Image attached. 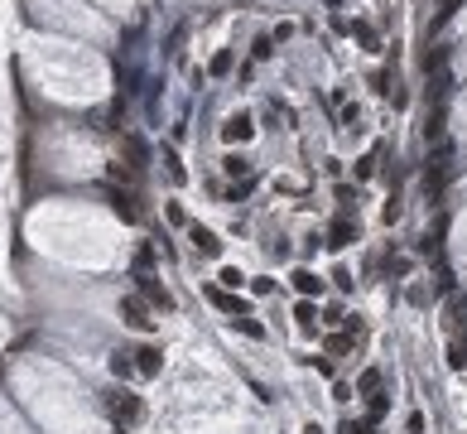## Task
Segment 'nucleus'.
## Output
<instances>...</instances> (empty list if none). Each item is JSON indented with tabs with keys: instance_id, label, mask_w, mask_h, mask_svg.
<instances>
[{
	"instance_id": "1",
	"label": "nucleus",
	"mask_w": 467,
	"mask_h": 434,
	"mask_svg": "<svg viewBox=\"0 0 467 434\" xmlns=\"http://www.w3.org/2000/svg\"><path fill=\"white\" fill-rule=\"evenodd\" d=\"M106 415H111L116 425H140V415H145V410H140V396H130V391L121 386V391H111V396H106Z\"/></svg>"
},
{
	"instance_id": "2",
	"label": "nucleus",
	"mask_w": 467,
	"mask_h": 434,
	"mask_svg": "<svg viewBox=\"0 0 467 434\" xmlns=\"http://www.w3.org/2000/svg\"><path fill=\"white\" fill-rule=\"evenodd\" d=\"M121 319L145 333V328L155 324V319H150V300H145V295H125V300H121Z\"/></svg>"
},
{
	"instance_id": "3",
	"label": "nucleus",
	"mask_w": 467,
	"mask_h": 434,
	"mask_svg": "<svg viewBox=\"0 0 467 434\" xmlns=\"http://www.w3.org/2000/svg\"><path fill=\"white\" fill-rule=\"evenodd\" d=\"M352 241H357V227H352L347 217H337V222L328 227V236H323V246H328V251H347Z\"/></svg>"
},
{
	"instance_id": "4",
	"label": "nucleus",
	"mask_w": 467,
	"mask_h": 434,
	"mask_svg": "<svg viewBox=\"0 0 467 434\" xmlns=\"http://www.w3.org/2000/svg\"><path fill=\"white\" fill-rule=\"evenodd\" d=\"M207 300H212L222 314H231V319H246V314H251V309H246V300H236V295H231V290H222V285H212V290H207Z\"/></svg>"
},
{
	"instance_id": "5",
	"label": "nucleus",
	"mask_w": 467,
	"mask_h": 434,
	"mask_svg": "<svg viewBox=\"0 0 467 434\" xmlns=\"http://www.w3.org/2000/svg\"><path fill=\"white\" fill-rule=\"evenodd\" d=\"M159 367H164V352H159V342H145V347H135V372H140V376H159Z\"/></svg>"
},
{
	"instance_id": "6",
	"label": "nucleus",
	"mask_w": 467,
	"mask_h": 434,
	"mask_svg": "<svg viewBox=\"0 0 467 434\" xmlns=\"http://www.w3.org/2000/svg\"><path fill=\"white\" fill-rule=\"evenodd\" d=\"M135 280H140V295H145L150 304H159V309H174V295L159 285V275H135Z\"/></svg>"
},
{
	"instance_id": "7",
	"label": "nucleus",
	"mask_w": 467,
	"mask_h": 434,
	"mask_svg": "<svg viewBox=\"0 0 467 434\" xmlns=\"http://www.w3.org/2000/svg\"><path fill=\"white\" fill-rule=\"evenodd\" d=\"M188 241H193L202 256H222V241H217L212 227H197V222H193V227H188Z\"/></svg>"
},
{
	"instance_id": "8",
	"label": "nucleus",
	"mask_w": 467,
	"mask_h": 434,
	"mask_svg": "<svg viewBox=\"0 0 467 434\" xmlns=\"http://www.w3.org/2000/svg\"><path fill=\"white\" fill-rule=\"evenodd\" d=\"M251 135H256V125H251V116H246V111H241V116H231V121L222 125V140H231V145H236V140H251Z\"/></svg>"
},
{
	"instance_id": "9",
	"label": "nucleus",
	"mask_w": 467,
	"mask_h": 434,
	"mask_svg": "<svg viewBox=\"0 0 467 434\" xmlns=\"http://www.w3.org/2000/svg\"><path fill=\"white\" fill-rule=\"evenodd\" d=\"M289 280H294V290H299V295H303V300H308V295H313V300H318V295H323V280H318V275H313V270H303V266H299V270H294V275H289Z\"/></svg>"
},
{
	"instance_id": "10",
	"label": "nucleus",
	"mask_w": 467,
	"mask_h": 434,
	"mask_svg": "<svg viewBox=\"0 0 467 434\" xmlns=\"http://www.w3.org/2000/svg\"><path fill=\"white\" fill-rule=\"evenodd\" d=\"M294 324H299V333H303V338H313V333H318V314H313V304H308V300H299V304H294Z\"/></svg>"
},
{
	"instance_id": "11",
	"label": "nucleus",
	"mask_w": 467,
	"mask_h": 434,
	"mask_svg": "<svg viewBox=\"0 0 467 434\" xmlns=\"http://www.w3.org/2000/svg\"><path fill=\"white\" fill-rule=\"evenodd\" d=\"M111 208L121 213V222H135V217H140L135 198H130V193H121V189H111Z\"/></svg>"
},
{
	"instance_id": "12",
	"label": "nucleus",
	"mask_w": 467,
	"mask_h": 434,
	"mask_svg": "<svg viewBox=\"0 0 467 434\" xmlns=\"http://www.w3.org/2000/svg\"><path fill=\"white\" fill-rule=\"evenodd\" d=\"M155 261H159V251H155V241H140V246H135V275H145V270H150Z\"/></svg>"
},
{
	"instance_id": "13",
	"label": "nucleus",
	"mask_w": 467,
	"mask_h": 434,
	"mask_svg": "<svg viewBox=\"0 0 467 434\" xmlns=\"http://www.w3.org/2000/svg\"><path fill=\"white\" fill-rule=\"evenodd\" d=\"M385 415H390V401H385V396H367V425L385 420Z\"/></svg>"
},
{
	"instance_id": "14",
	"label": "nucleus",
	"mask_w": 467,
	"mask_h": 434,
	"mask_svg": "<svg viewBox=\"0 0 467 434\" xmlns=\"http://www.w3.org/2000/svg\"><path fill=\"white\" fill-rule=\"evenodd\" d=\"M222 169H227L231 179H251V159H241V155H227V159H222Z\"/></svg>"
},
{
	"instance_id": "15",
	"label": "nucleus",
	"mask_w": 467,
	"mask_h": 434,
	"mask_svg": "<svg viewBox=\"0 0 467 434\" xmlns=\"http://www.w3.org/2000/svg\"><path fill=\"white\" fill-rule=\"evenodd\" d=\"M130 357H135V352H111V372H116L121 381H125V376H135V362H130Z\"/></svg>"
},
{
	"instance_id": "16",
	"label": "nucleus",
	"mask_w": 467,
	"mask_h": 434,
	"mask_svg": "<svg viewBox=\"0 0 467 434\" xmlns=\"http://www.w3.org/2000/svg\"><path fill=\"white\" fill-rule=\"evenodd\" d=\"M463 324H467V300H463V295H453V304H448V328L458 333Z\"/></svg>"
},
{
	"instance_id": "17",
	"label": "nucleus",
	"mask_w": 467,
	"mask_h": 434,
	"mask_svg": "<svg viewBox=\"0 0 467 434\" xmlns=\"http://www.w3.org/2000/svg\"><path fill=\"white\" fill-rule=\"evenodd\" d=\"M448 367H453V372H463V367H467V342H463V338L448 342Z\"/></svg>"
},
{
	"instance_id": "18",
	"label": "nucleus",
	"mask_w": 467,
	"mask_h": 434,
	"mask_svg": "<svg viewBox=\"0 0 467 434\" xmlns=\"http://www.w3.org/2000/svg\"><path fill=\"white\" fill-rule=\"evenodd\" d=\"M357 391H362V396H376V391H380V372H376V367H367V372H362Z\"/></svg>"
},
{
	"instance_id": "19",
	"label": "nucleus",
	"mask_w": 467,
	"mask_h": 434,
	"mask_svg": "<svg viewBox=\"0 0 467 434\" xmlns=\"http://www.w3.org/2000/svg\"><path fill=\"white\" fill-rule=\"evenodd\" d=\"M231 324L241 328L246 338H265V324H261V319H251V314H246V319H231Z\"/></svg>"
},
{
	"instance_id": "20",
	"label": "nucleus",
	"mask_w": 467,
	"mask_h": 434,
	"mask_svg": "<svg viewBox=\"0 0 467 434\" xmlns=\"http://www.w3.org/2000/svg\"><path fill=\"white\" fill-rule=\"evenodd\" d=\"M270 53H275V39H270V34H261V39L251 44V58L261 63V58H270Z\"/></svg>"
},
{
	"instance_id": "21",
	"label": "nucleus",
	"mask_w": 467,
	"mask_h": 434,
	"mask_svg": "<svg viewBox=\"0 0 467 434\" xmlns=\"http://www.w3.org/2000/svg\"><path fill=\"white\" fill-rule=\"evenodd\" d=\"M207 73H212V78H227V73H231V53L222 49V53H217V58L207 63Z\"/></svg>"
},
{
	"instance_id": "22",
	"label": "nucleus",
	"mask_w": 467,
	"mask_h": 434,
	"mask_svg": "<svg viewBox=\"0 0 467 434\" xmlns=\"http://www.w3.org/2000/svg\"><path fill=\"white\" fill-rule=\"evenodd\" d=\"M241 280H246V275H241L236 266H222V275H217V285H222V290H236Z\"/></svg>"
},
{
	"instance_id": "23",
	"label": "nucleus",
	"mask_w": 467,
	"mask_h": 434,
	"mask_svg": "<svg viewBox=\"0 0 467 434\" xmlns=\"http://www.w3.org/2000/svg\"><path fill=\"white\" fill-rule=\"evenodd\" d=\"M347 347H352V333H333L328 338V357H342Z\"/></svg>"
},
{
	"instance_id": "24",
	"label": "nucleus",
	"mask_w": 467,
	"mask_h": 434,
	"mask_svg": "<svg viewBox=\"0 0 467 434\" xmlns=\"http://www.w3.org/2000/svg\"><path fill=\"white\" fill-rule=\"evenodd\" d=\"M376 155H380V150H371V155H362V159H357V179H371V169H376Z\"/></svg>"
},
{
	"instance_id": "25",
	"label": "nucleus",
	"mask_w": 467,
	"mask_h": 434,
	"mask_svg": "<svg viewBox=\"0 0 467 434\" xmlns=\"http://www.w3.org/2000/svg\"><path fill=\"white\" fill-rule=\"evenodd\" d=\"M251 189H256V179H241V184H231L227 198H231V203H236V198H251Z\"/></svg>"
},
{
	"instance_id": "26",
	"label": "nucleus",
	"mask_w": 467,
	"mask_h": 434,
	"mask_svg": "<svg viewBox=\"0 0 467 434\" xmlns=\"http://www.w3.org/2000/svg\"><path fill=\"white\" fill-rule=\"evenodd\" d=\"M380 222H385V227H390V222H400V198H390V203L380 208Z\"/></svg>"
},
{
	"instance_id": "27",
	"label": "nucleus",
	"mask_w": 467,
	"mask_h": 434,
	"mask_svg": "<svg viewBox=\"0 0 467 434\" xmlns=\"http://www.w3.org/2000/svg\"><path fill=\"white\" fill-rule=\"evenodd\" d=\"M251 290H256V295H270V290H275V280H270V275H261V280H251Z\"/></svg>"
},
{
	"instance_id": "28",
	"label": "nucleus",
	"mask_w": 467,
	"mask_h": 434,
	"mask_svg": "<svg viewBox=\"0 0 467 434\" xmlns=\"http://www.w3.org/2000/svg\"><path fill=\"white\" fill-rule=\"evenodd\" d=\"M405 430H409V434H424V415H419V410H414V415H409V420H405Z\"/></svg>"
},
{
	"instance_id": "29",
	"label": "nucleus",
	"mask_w": 467,
	"mask_h": 434,
	"mask_svg": "<svg viewBox=\"0 0 467 434\" xmlns=\"http://www.w3.org/2000/svg\"><path fill=\"white\" fill-rule=\"evenodd\" d=\"M362 425H367V420H342V425H337V434H362Z\"/></svg>"
},
{
	"instance_id": "30",
	"label": "nucleus",
	"mask_w": 467,
	"mask_h": 434,
	"mask_svg": "<svg viewBox=\"0 0 467 434\" xmlns=\"http://www.w3.org/2000/svg\"><path fill=\"white\" fill-rule=\"evenodd\" d=\"M303 434H323V430H318V425H313V420H308V425H303Z\"/></svg>"
},
{
	"instance_id": "31",
	"label": "nucleus",
	"mask_w": 467,
	"mask_h": 434,
	"mask_svg": "<svg viewBox=\"0 0 467 434\" xmlns=\"http://www.w3.org/2000/svg\"><path fill=\"white\" fill-rule=\"evenodd\" d=\"M362 434H376V425H362Z\"/></svg>"
}]
</instances>
